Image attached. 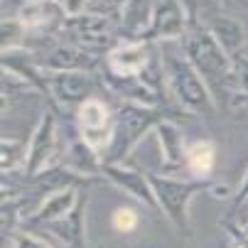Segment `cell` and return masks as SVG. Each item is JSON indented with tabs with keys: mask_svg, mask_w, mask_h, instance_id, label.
Wrapping results in <instances>:
<instances>
[{
	"mask_svg": "<svg viewBox=\"0 0 248 248\" xmlns=\"http://www.w3.org/2000/svg\"><path fill=\"white\" fill-rule=\"evenodd\" d=\"M113 226L118 231H130L135 226V214L130 209H118L116 214H113Z\"/></svg>",
	"mask_w": 248,
	"mask_h": 248,
	"instance_id": "cell-3",
	"label": "cell"
},
{
	"mask_svg": "<svg viewBox=\"0 0 248 248\" xmlns=\"http://www.w3.org/2000/svg\"><path fill=\"white\" fill-rule=\"evenodd\" d=\"M214 165V148L209 143H194L189 148V167L197 174H206Z\"/></svg>",
	"mask_w": 248,
	"mask_h": 248,
	"instance_id": "cell-2",
	"label": "cell"
},
{
	"mask_svg": "<svg viewBox=\"0 0 248 248\" xmlns=\"http://www.w3.org/2000/svg\"><path fill=\"white\" fill-rule=\"evenodd\" d=\"M84 133H86V143L98 150L108 143V113H106L103 103L98 101H86L79 111Z\"/></svg>",
	"mask_w": 248,
	"mask_h": 248,
	"instance_id": "cell-1",
	"label": "cell"
}]
</instances>
